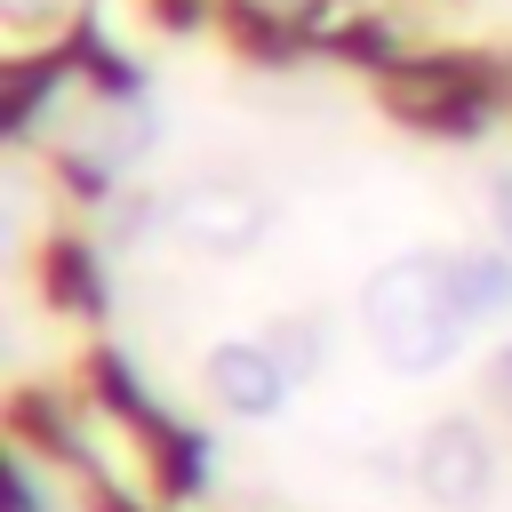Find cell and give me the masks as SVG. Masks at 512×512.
Returning <instances> with one entry per match:
<instances>
[{"mask_svg": "<svg viewBox=\"0 0 512 512\" xmlns=\"http://www.w3.org/2000/svg\"><path fill=\"white\" fill-rule=\"evenodd\" d=\"M368 328L376 344L400 360V376H424L456 352V328L464 312H448V280L424 272V264H392L376 288H368Z\"/></svg>", "mask_w": 512, "mask_h": 512, "instance_id": "obj_1", "label": "cell"}, {"mask_svg": "<svg viewBox=\"0 0 512 512\" xmlns=\"http://www.w3.org/2000/svg\"><path fill=\"white\" fill-rule=\"evenodd\" d=\"M416 472H424V488H432L440 504H480V496L496 488V448L480 440V424H432Z\"/></svg>", "mask_w": 512, "mask_h": 512, "instance_id": "obj_2", "label": "cell"}, {"mask_svg": "<svg viewBox=\"0 0 512 512\" xmlns=\"http://www.w3.org/2000/svg\"><path fill=\"white\" fill-rule=\"evenodd\" d=\"M208 392L232 408V416H272L288 400V368L272 344H216L208 352Z\"/></svg>", "mask_w": 512, "mask_h": 512, "instance_id": "obj_3", "label": "cell"}, {"mask_svg": "<svg viewBox=\"0 0 512 512\" xmlns=\"http://www.w3.org/2000/svg\"><path fill=\"white\" fill-rule=\"evenodd\" d=\"M440 280H448V304H456L464 320H488V312L512 304V272H504L496 256H464V264H448Z\"/></svg>", "mask_w": 512, "mask_h": 512, "instance_id": "obj_4", "label": "cell"}, {"mask_svg": "<svg viewBox=\"0 0 512 512\" xmlns=\"http://www.w3.org/2000/svg\"><path fill=\"white\" fill-rule=\"evenodd\" d=\"M488 208H496V224H504V240H512V176L488 184Z\"/></svg>", "mask_w": 512, "mask_h": 512, "instance_id": "obj_5", "label": "cell"}, {"mask_svg": "<svg viewBox=\"0 0 512 512\" xmlns=\"http://www.w3.org/2000/svg\"><path fill=\"white\" fill-rule=\"evenodd\" d=\"M8 488H16V512H40V488H32V472H24V464L8 472Z\"/></svg>", "mask_w": 512, "mask_h": 512, "instance_id": "obj_6", "label": "cell"}, {"mask_svg": "<svg viewBox=\"0 0 512 512\" xmlns=\"http://www.w3.org/2000/svg\"><path fill=\"white\" fill-rule=\"evenodd\" d=\"M496 392L512 400V352H496Z\"/></svg>", "mask_w": 512, "mask_h": 512, "instance_id": "obj_7", "label": "cell"}]
</instances>
